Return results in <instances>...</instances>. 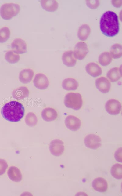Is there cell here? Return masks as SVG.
I'll return each instance as SVG.
<instances>
[{"label":"cell","instance_id":"29","mask_svg":"<svg viewBox=\"0 0 122 196\" xmlns=\"http://www.w3.org/2000/svg\"><path fill=\"white\" fill-rule=\"evenodd\" d=\"M10 31L8 27H5L0 29V43L6 42L9 38Z\"/></svg>","mask_w":122,"mask_h":196},{"label":"cell","instance_id":"12","mask_svg":"<svg viewBox=\"0 0 122 196\" xmlns=\"http://www.w3.org/2000/svg\"><path fill=\"white\" fill-rule=\"evenodd\" d=\"M95 85L97 89L101 92L106 93L110 91L111 84L107 78L101 77L96 80Z\"/></svg>","mask_w":122,"mask_h":196},{"label":"cell","instance_id":"23","mask_svg":"<svg viewBox=\"0 0 122 196\" xmlns=\"http://www.w3.org/2000/svg\"><path fill=\"white\" fill-rule=\"evenodd\" d=\"M41 4L43 8L48 11H54L58 8V3L56 0H41Z\"/></svg>","mask_w":122,"mask_h":196},{"label":"cell","instance_id":"32","mask_svg":"<svg viewBox=\"0 0 122 196\" xmlns=\"http://www.w3.org/2000/svg\"><path fill=\"white\" fill-rule=\"evenodd\" d=\"M87 6L90 8L95 9L94 6L96 8L99 5V2L98 1H87Z\"/></svg>","mask_w":122,"mask_h":196},{"label":"cell","instance_id":"16","mask_svg":"<svg viewBox=\"0 0 122 196\" xmlns=\"http://www.w3.org/2000/svg\"><path fill=\"white\" fill-rule=\"evenodd\" d=\"M41 115L44 120L46 122H50L56 119L58 117V113L54 109L47 107L42 111Z\"/></svg>","mask_w":122,"mask_h":196},{"label":"cell","instance_id":"19","mask_svg":"<svg viewBox=\"0 0 122 196\" xmlns=\"http://www.w3.org/2000/svg\"><path fill=\"white\" fill-rule=\"evenodd\" d=\"M78 86L77 81L74 78H70L65 79L62 83L63 88L67 91L76 90Z\"/></svg>","mask_w":122,"mask_h":196},{"label":"cell","instance_id":"30","mask_svg":"<svg viewBox=\"0 0 122 196\" xmlns=\"http://www.w3.org/2000/svg\"><path fill=\"white\" fill-rule=\"evenodd\" d=\"M8 167L6 161L3 159L0 158V176L5 173Z\"/></svg>","mask_w":122,"mask_h":196},{"label":"cell","instance_id":"6","mask_svg":"<svg viewBox=\"0 0 122 196\" xmlns=\"http://www.w3.org/2000/svg\"><path fill=\"white\" fill-rule=\"evenodd\" d=\"M121 104L118 100L115 99L108 100L105 104V108L106 111L111 115H117L119 114L121 110Z\"/></svg>","mask_w":122,"mask_h":196},{"label":"cell","instance_id":"11","mask_svg":"<svg viewBox=\"0 0 122 196\" xmlns=\"http://www.w3.org/2000/svg\"><path fill=\"white\" fill-rule=\"evenodd\" d=\"M13 51L17 54H23L27 51V45L25 41L20 38L15 39L11 44Z\"/></svg>","mask_w":122,"mask_h":196},{"label":"cell","instance_id":"10","mask_svg":"<svg viewBox=\"0 0 122 196\" xmlns=\"http://www.w3.org/2000/svg\"><path fill=\"white\" fill-rule=\"evenodd\" d=\"M65 123L66 126L69 129L75 131L80 128L81 122L78 118L74 115H69L65 118Z\"/></svg>","mask_w":122,"mask_h":196},{"label":"cell","instance_id":"7","mask_svg":"<svg viewBox=\"0 0 122 196\" xmlns=\"http://www.w3.org/2000/svg\"><path fill=\"white\" fill-rule=\"evenodd\" d=\"M88 52V49L86 43L80 42L75 45L73 54L75 58L81 60L85 57Z\"/></svg>","mask_w":122,"mask_h":196},{"label":"cell","instance_id":"25","mask_svg":"<svg viewBox=\"0 0 122 196\" xmlns=\"http://www.w3.org/2000/svg\"><path fill=\"white\" fill-rule=\"evenodd\" d=\"M112 58L110 53L107 52L102 53L99 57V62L100 64L103 66H106L111 62Z\"/></svg>","mask_w":122,"mask_h":196},{"label":"cell","instance_id":"22","mask_svg":"<svg viewBox=\"0 0 122 196\" xmlns=\"http://www.w3.org/2000/svg\"><path fill=\"white\" fill-rule=\"evenodd\" d=\"M91 30L90 26L86 24L81 25L79 28L77 32V37L81 40H86L89 36Z\"/></svg>","mask_w":122,"mask_h":196},{"label":"cell","instance_id":"5","mask_svg":"<svg viewBox=\"0 0 122 196\" xmlns=\"http://www.w3.org/2000/svg\"><path fill=\"white\" fill-rule=\"evenodd\" d=\"M84 143L87 147L95 150L101 147L102 140L101 138L98 135L94 134H90L85 137Z\"/></svg>","mask_w":122,"mask_h":196},{"label":"cell","instance_id":"31","mask_svg":"<svg viewBox=\"0 0 122 196\" xmlns=\"http://www.w3.org/2000/svg\"><path fill=\"white\" fill-rule=\"evenodd\" d=\"M114 157L116 160L122 162V148H119L115 152Z\"/></svg>","mask_w":122,"mask_h":196},{"label":"cell","instance_id":"26","mask_svg":"<svg viewBox=\"0 0 122 196\" xmlns=\"http://www.w3.org/2000/svg\"><path fill=\"white\" fill-rule=\"evenodd\" d=\"M111 173L114 178L121 179L122 178V165L119 163L114 164L111 167Z\"/></svg>","mask_w":122,"mask_h":196},{"label":"cell","instance_id":"8","mask_svg":"<svg viewBox=\"0 0 122 196\" xmlns=\"http://www.w3.org/2000/svg\"><path fill=\"white\" fill-rule=\"evenodd\" d=\"M49 148L51 153L53 155L55 156H60L64 151V143L60 140L55 139L50 142Z\"/></svg>","mask_w":122,"mask_h":196},{"label":"cell","instance_id":"1","mask_svg":"<svg viewBox=\"0 0 122 196\" xmlns=\"http://www.w3.org/2000/svg\"><path fill=\"white\" fill-rule=\"evenodd\" d=\"M100 27L102 33L106 36L113 37L117 34L119 24L117 14L111 11L106 12L101 18Z\"/></svg>","mask_w":122,"mask_h":196},{"label":"cell","instance_id":"9","mask_svg":"<svg viewBox=\"0 0 122 196\" xmlns=\"http://www.w3.org/2000/svg\"><path fill=\"white\" fill-rule=\"evenodd\" d=\"M33 83L35 87L41 90L46 89L49 85L48 78L42 73H38L35 76Z\"/></svg>","mask_w":122,"mask_h":196},{"label":"cell","instance_id":"14","mask_svg":"<svg viewBox=\"0 0 122 196\" xmlns=\"http://www.w3.org/2000/svg\"><path fill=\"white\" fill-rule=\"evenodd\" d=\"M85 68L87 72L92 77H96L102 74V71L101 67L96 63L91 62L88 63Z\"/></svg>","mask_w":122,"mask_h":196},{"label":"cell","instance_id":"20","mask_svg":"<svg viewBox=\"0 0 122 196\" xmlns=\"http://www.w3.org/2000/svg\"><path fill=\"white\" fill-rule=\"evenodd\" d=\"M106 76L112 82H116L121 77V67H115L110 69L107 73Z\"/></svg>","mask_w":122,"mask_h":196},{"label":"cell","instance_id":"24","mask_svg":"<svg viewBox=\"0 0 122 196\" xmlns=\"http://www.w3.org/2000/svg\"><path fill=\"white\" fill-rule=\"evenodd\" d=\"M110 54L113 58L116 59L120 58L122 55V46L119 43L113 44L111 47Z\"/></svg>","mask_w":122,"mask_h":196},{"label":"cell","instance_id":"13","mask_svg":"<svg viewBox=\"0 0 122 196\" xmlns=\"http://www.w3.org/2000/svg\"><path fill=\"white\" fill-rule=\"evenodd\" d=\"M92 185L93 189L96 191L103 192L106 191L108 188V184L106 180L101 177H97L92 182Z\"/></svg>","mask_w":122,"mask_h":196},{"label":"cell","instance_id":"28","mask_svg":"<svg viewBox=\"0 0 122 196\" xmlns=\"http://www.w3.org/2000/svg\"><path fill=\"white\" fill-rule=\"evenodd\" d=\"M25 121L26 124L30 127L35 126L38 121L36 116L32 112H30L27 114L26 116Z\"/></svg>","mask_w":122,"mask_h":196},{"label":"cell","instance_id":"18","mask_svg":"<svg viewBox=\"0 0 122 196\" xmlns=\"http://www.w3.org/2000/svg\"><path fill=\"white\" fill-rule=\"evenodd\" d=\"M34 74V72L31 69H23L20 73L19 79L21 82L23 84L30 83L33 78Z\"/></svg>","mask_w":122,"mask_h":196},{"label":"cell","instance_id":"17","mask_svg":"<svg viewBox=\"0 0 122 196\" xmlns=\"http://www.w3.org/2000/svg\"><path fill=\"white\" fill-rule=\"evenodd\" d=\"M7 174L9 178L13 181L18 182L22 180V175L20 170L15 166H11L9 168Z\"/></svg>","mask_w":122,"mask_h":196},{"label":"cell","instance_id":"3","mask_svg":"<svg viewBox=\"0 0 122 196\" xmlns=\"http://www.w3.org/2000/svg\"><path fill=\"white\" fill-rule=\"evenodd\" d=\"M64 103L67 108L75 110H79L83 105L81 95L78 93H68L65 96Z\"/></svg>","mask_w":122,"mask_h":196},{"label":"cell","instance_id":"15","mask_svg":"<svg viewBox=\"0 0 122 196\" xmlns=\"http://www.w3.org/2000/svg\"><path fill=\"white\" fill-rule=\"evenodd\" d=\"M62 60L63 64L69 67H74L77 62V60L74 57L73 52L72 50L65 52L63 54Z\"/></svg>","mask_w":122,"mask_h":196},{"label":"cell","instance_id":"2","mask_svg":"<svg viewBox=\"0 0 122 196\" xmlns=\"http://www.w3.org/2000/svg\"><path fill=\"white\" fill-rule=\"evenodd\" d=\"M25 113L23 106L16 101H10L5 104L2 108L1 113L3 118L11 122L20 121Z\"/></svg>","mask_w":122,"mask_h":196},{"label":"cell","instance_id":"21","mask_svg":"<svg viewBox=\"0 0 122 196\" xmlns=\"http://www.w3.org/2000/svg\"><path fill=\"white\" fill-rule=\"evenodd\" d=\"M29 93V90L26 87L22 86L14 90L12 96L16 99L21 100L27 97Z\"/></svg>","mask_w":122,"mask_h":196},{"label":"cell","instance_id":"4","mask_svg":"<svg viewBox=\"0 0 122 196\" xmlns=\"http://www.w3.org/2000/svg\"><path fill=\"white\" fill-rule=\"evenodd\" d=\"M20 5L13 3H6L0 8V14L2 17L5 20H9L16 15L20 12Z\"/></svg>","mask_w":122,"mask_h":196},{"label":"cell","instance_id":"27","mask_svg":"<svg viewBox=\"0 0 122 196\" xmlns=\"http://www.w3.org/2000/svg\"><path fill=\"white\" fill-rule=\"evenodd\" d=\"M5 59L7 62L12 64L17 63L20 59V56L14 53L13 50H9L6 52Z\"/></svg>","mask_w":122,"mask_h":196}]
</instances>
